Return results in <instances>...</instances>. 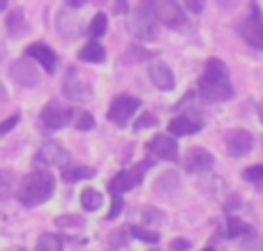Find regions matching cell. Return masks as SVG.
<instances>
[{
	"instance_id": "6",
	"label": "cell",
	"mask_w": 263,
	"mask_h": 251,
	"mask_svg": "<svg viewBox=\"0 0 263 251\" xmlns=\"http://www.w3.org/2000/svg\"><path fill=\"white\" fill-rule=\"evenodd\" d=\"M150 7V12L155 14L159 23L168 28H180L187 23V14L185 9L178 5V0H145Z\"/></svg>"
},
{
	"instance_id": "19",
	"label": "cell",
	"mask_w": 263,
	"mask_h": 251,
	"mask_svg": "<svg viewBox=\"0 0 263 251\" xmlns=\"http://www.w3.org/2000/svg\"><path fill=\"white\" fill-rule=\"evenodd\" d=\"M79 58L83 60V62H95V65H100V62H104L106 60V49L100 44V41H88L86 46H83L81 51H79Z\"/></svg>"
},
{
	"instance_id": "14",
	"label": "cell",
	"mask_w": 263,
	"mask_h": 251,
	"mask_svg": "<svg viewBox=\"0 0 263 251\" xmlns=\"http://www.w3.org/2000/svg\"><path fill=\"white\" fill-rule=\"evenodd\" d=\"M148 76H150V81H153V86L164 92L176 88V76H173L171 67H168L166 62H162V60H155V62L148 65Z\"/></svg>"
},
{
	"instance_id": "23",
	"label": "cell",
	"mask_w": 263,
	"mask_h": 251,
	"mask_svg": "<svg viewBox=\"0 0 263 251\" xmlns=\"http://www.w3.org/2000/svg\"><path fill=\"white\" fill-rule=\"evenodd\" d=\"M227 235L229 238H242V235H252V226L245 224L240 217H229L227 219Z\"/></svg>"
},
{
	"instance_id": "21",
	"label": "cell",
	"mask_w": 263,
	"mask_h": 251,
	"mask_svg": "<svg viewBox=\"0 0 263 251\" xmlns=\"http://www.w3.org/2000/svg\"><path fill=\"white\" fill-rule=\"evenodd\" d=\"M95 169H90V166H72V169H65L63 173V182L67 184H74L79 182V180H90L95 178Z\"/></svg>"
},
{
	"instance_id": "28",
	"label": "cell",
	"mask_w": 263,
	"mask_h": 251,
	"mask_svg": "<svg viewBox=\"0 0 263 251\" xmlns=\"http://www.w3.org/2000/svg\"><path fill=\"white\" fill-rule=\"evenodd\" d=\"M83 217L79 215H63V217H55V226L58 228H83Z\"/></svg>"
},
{
	"instance_id": "35",
	"label": "cell",
	"mask_w": 263,
	"mask_h": 251,
	"mask_svg": "<svg viewBox=\"0 0 263 251\" xmlns=\"http://www.w3.org/2000/svg\"><path fill=\"white\" fill-rule=\"evenodd\" d=\"M18 120H21V115H18V113H14V115H9L7 120H3V122H0V134L12 132V129L18 124Z\"/></svg>"
},
{
	"instance_id": "44",
	"label": "cell",
	"mask_w": 263,
	"mask_h": 251,
	"mask_svg": "<svg viewBox=\"0 0 263 251\" xmlns=\"http://www.w3.org/2000/svg\"><path fill=\"white\" fill-rule=\"evenodd\" d=\"M203 251H217V249H215V247H213V244H208V247H205Z\"/></svg>"
},
{
	"instance_id": "42",
	"label": "cell",
	"mask_w": 263,
	"mask_h": 251,
	"mask_svg": "<svg viewBox=\"0 0 263 251\" xmlns=\"http://www.w3.org/2000/svg\"><path fill=\"white\" fill-rule=\"evenodd\" d=\"M259 118H261V122H263V101L259 104Z\"/></svg>"
},
{
	"instance_id": "2",
	"label": "cell",
	"mask_w": 263,
	"mask_h": 251,
	"mask_svg": "<svg viewBox=\"0 0 263 251\" xmlns=\"http://www.w3.org/2000/svg\"><path fill=\"white\" fill-rule=\"evenodd\" d=\"M55 192V180L46 171H32L18 182L16 187V198L26 207H35L46 203Z\"/></svg>"
},
{
	"instance_id": "34",
	"label": "cell",
	"mask_w": 263,
	"mask_h": 251,
	"mask_svg": "<svg viewBox=\"0 0 263 251\" xmlns=\"http://www.w3.org/2000/svg\"><path fill=\"white\" fill-rule=\"evenodd\" d=\"M240 251H263V238L252 233V238L240 247Z\"/></svg>"
},
{
	"instance_id": "25",
	"label": "cell",
	"mask_w": 263,
	"mask_h": 251,
	"mask_svg": "<svg viewBox=\"0 0 263 251\" xmlns=\"http://www.w3.org/2000/svg\"><path fill=\"white\" fill-rule=\"evenodd\" d=\"M35 251H63V240L53 233H44L37 240Z\"/></svg>"
},
{
	"instance_id": "5",
	"label": "cell",
	"mask_w": 263,
	"mask_h": 251,
	"mask_svg": "<svg viewBox=\"0 0 263 251\" xmlns=\"http://www.w3.org/2000/svg\"><path fill=\"white\" fill-rule=\"evenodd\" d=\"M238 32L250 46L256 51H263V14L256 0H252V9L240 23H238Z\"/></svg>"
},
{
	"instance_id": "13",
	"label": "cell",
	"mask_w": 263,
	"mask_h": 251,
	"mask_svg": "<svg viewBox=\"0 0 263 251\" xmlns=\"http://www.w3.org/2000/svg\"><path fill=\"white\" fill-rule=\"evenodd\" d=\"M63 95L69 101H86V97L90 95V88L81 78L79 69H67V76H65V83H63Z\"/></svg>"
},
{
	"instance_id": "7",
	"label": "cell",
	"mask_w": 263,
	"mask_h": 251,
	"mask_svg": "<svg viewBox=\"0 0 263 251\" xmlns=\"http://www.w3.org/2000/svg\"><path fill=\"white\" fill-rule=\"evenodd\" d=\"M141 109V99L134 95H118L114 97V101L109 104L106 118L116 124V127H127L129 120L134 118V113Z\"/></svg>"
},
{
	"instance_id": "29",
	"label": "cell",
	"mask_w": 263,
	"mask_h": 251,
	"mask_svg": "<svg viewBox=\"0 0 263 251\" xmlns=\"http://www.w3.org/2000/svg\"><path fill=\"white\" fill-rule=\"evenodd\" d=\"M74 127H77L79 132H90V129L95 127V118H92V113H88V111L79 113L77 120H74Z\"/></svg>"
},
{
	"instance_id": "40",
	"label": "cell",
	"mask_w": 263,
	"mask_h": 251,
	"mask_svg": "<svg viewBox=\"0 0 263 251\" xmlns=\"http://www.w3.org/2000/svg\"><path fill=\"white\" fill-rule=\"evenodd\" d=\"M67 3V7H72V9H79V7H83V5L88 3V0H65Z\"/></svg>"
},
{
	"instance_id": "30",
	"label": "cell",
	"mask_w": 263,
	"mask_h": 251,
	"mask_svg": "<svg viewBox=\"0 0 263 251\" xmlns=\"http://www.w3.org/2000/svg\"><path fill=\"white\" fill-rule=\"evenodd\" d=\"M242 178H245L247 182H261L263 180V164L247 166V169L242 171Z\"/></svg>"
},
{
	"instance_id": "8",
	"label": "cell",
	"mask_w": 263,
	"mask_h": 251,
	"mask_svg": "<svg viewBox=\"0 0 263 251\" xmlns=\"http://www.w3.org/2000/svg\"><path fill=\"white\" fill-rule=\"evenodd\" d=\"M72 118H74L72 106H65V104H60V101H49L40 113V122L44 124L46 129H51V132L69 124Z\"/></svg>"
},
{
	"instance_id": "15",
	"label": "cell",
	"mask_w": 263,
	"mask_h": 251,
	"mask_svg": "<svg viewBox=\"0 0 263 251\" xmlns=\"http://www.w3.org/2000/svg\"><path fill=\"white\" fill-rule=\"evenodd\" d=\"M227 148L231 157H245L254 148V136L247 129H233L227 136Z\"/></svg>"
},
{
	"instance_id": "11",
	"label": "cell",
	"mask_w": 263,
	"mask_h": 251,
	"mask_svg": "<svg viewBox=\"0 0 263 251\" xmlns=\"http://www.w3.org/2000/svg\"><path fill=\"white\" fill-rule=\"evenodd\" d=\"M145 150L157 155L159 159H164V161H178V143H176V138L168 136V134H157V136H153L145 143Z\"/></svg>"
},
{
	"instance_id": "32",
	"label": "cell",
	"mask_w": 263,
	"mask_h": 251,
	"mask_svg": "<svg viewBox=\"0 0 263 251\" xmlns=\"http://www.w3.org/2000/svg\"><path fill=\"white\" fill-rule=\"evenodd\" d=\"M14 184H16V180H14L12 171H0V192H3V194L12 192Z\"/></svg>"
},
{
	"instance_id": "9",
	"label": "cell",
	"mask_w": 263,
	"mask_h": 251,
	"mask_svg": "<svg viewBox=\"0 0 263 251\" xmlns=\"http://www.w3.org/2000/svg\"><path fill=\"white\" fill-rule=\"evenodd\" d=\"M9 74H12L14 81L23 88H35V86H40V81H42L37 62L32 58H28V55L21 60H16V62L12 65V69H9Z\"/></svg>"
},
{
	"instance_id": "41",
	"label": "cell",
	"mask_w": 263,
	"mask_h": 251,
	"mask_svg": "<svg viewBox=\"0 0 263 251\" xmlns=\"http://www.w3.org/2000/svg\"><path fill=\"white\" fill-rule=\"evenodd\" d=\"M217 3L222 5V7H227V9H229V7H236V5L240 3V0H217Z\"/></svg>"
},
{
	"instance_id": "26",
	"label": "cell",
	"mask_w": 263,
	"mask_h": 251,
	"mask_svg": "<svg viewBox=\"0 0 263 251\" xmlns=\"http://www.w3.org/2000/svg\"><path fill=\"white\" fill-rule=\"evenodd\" d=\"M106 26H109V18H106V14L104 12H97L95 16H92L90 26H88V35H90L92 39H100V37L106 32Z\"/></svg>"
},
{
	"instance_id": "27",
	"label": "cell",
	"mask_w": 263,
	"mask_h": 251,
	"mask_svg": "<svg viewBox=\"0 0 263 251\" xmlns=\"http://www.w3.org/2000/svg\"><path fill=\"white\" fill-rule=\"evenodd\" d=\"M127 228L134 240H141V242H148V244L159 242V233H155V231H148V228H143V226H127Z\"/></svg>"
},
{
	"instance_id": "17",
	"label": "cell",
	"mask_w": 263,
	"mask_h": 251,
	"mask_svg": "<svg viewBox=\"0 0 263 251\" xmlns=\"http://www.w3.org/2000/svg\"><path fill=\"white\" fill-rule=\"evenodd\" d=\"M166 129L171 136H190V134L201 132V129H203V122L192 118V115H178V118H173L171 122H168Z\"/></svg>"
},
{
	"instance_id": "3",
	"label": "cell",
	"mask_w": 263,
	"mask_h": 251,
	"mask_svg": "<svg viewBox=\"0 0 263 251\" xmlns=\"http://www.w3.org/2000/svg\"><path fill=\"white\" fill-rule=\"evenodd\" d=\"M157 23L159 21L155 18V14L150 12V7H148V3H145V0H141V3L132 9L129 30L134 32L139 39H143V41L157 39Z\"/></svg>"
},
{
	"instance_id": "10",
	"label": "cell",
	"mask_w": 263,
	"mask_h": 251,
	"mask_svg": "<svg viewBox=\"0 0 263 251\" xmlns=\"http://www.w3.org/2000/svg\"><path fill=\"white\" fill-rule=\"evenodd\" d=\"M37 161L44 166H55V169H65L69 164V152L60 145L58 141H46L37 152Z\"/></svg>"
},
{
	"instance_id": "16",
	"label": "cell",
	"mask_w": 263,
	"mask_h": 251,
	"mask_svg": "<svg viewBox=\"0 0 263 251\" xmlns=\"http://www.w3.org/2000/svg\"><path fill=\"white\" fill-rule=\"evenodd\" d=\"M215 166V157L205 148H190L185 157V169L190 173H203Z\"/></svg>"
},
{
	"instance_id": "20",
	"label": "cell",
	"mask_w": 263,
	"mask_h": 251,
	"mask_svg": "<svg viewBox=\"0 0 263 251\" xmlns=\"http://www.w3.org/2000/svg\"><path fill=\"white\" fill-rule=\"evenodd\" d=\"M178 187H180V175H178L176 171H164V173H159V178L155 180V184H153V189H157L159 194H168Z\"/></svg>"
},
{
	"instance_id": "12",
	"label": "cell",
	"mask_w": 263,
	"mask_h": 251,
	"mask_svg": "<svg viewBox=\"0 0 263 251\" xmlns=\"http://www.w3.org/2000/svg\"><path fill=\"white\" fill-rule=\"evenodd\" d=\"M26 55L35 60V62L40 65L44 72H49V74L55 72V65H58V55H55V51L51 49L49 44H44V41H35V44H30V46L26 49Z\"/></svg>"
},
{
	"instance_id": "43",
	"label": "cell",
	"mask_w": 263,
	"mask_h": 251,
	"mask_svg": "<svg viewBox=\"0 0 263 251\" xmlns=\"http://www.w3.org/2000/svg\"><path fill=\"white\" fill-rule=\"evenodd\" d=\"M5 7H7V0H0V12H3Z\"/></svg>"
},
{
	"instance_id": "45",
	"label": "cell",
	"mask_w": 263,
	"mask_h": 251,
	"mask_svg": "<svg viewBox=\"0 0 263 251\" xmlns=\"http://www.w3.org/2000/svg\"><path fill=\"white\" fill-rule=\"evenodd\" d=\"M150 251H159V249H150Z\"/></svg>"
},
{
	"instance_id": "31",
	"label": "cell",
	"mask_w": 263,
	"mask_h": 251,
	"mask_svg": "<svg viewBox=\"0 0 263 251\" xmlns=\"http://www.w3.org/2000/svg\"><path fill=\"white\" fill-rule=\"evenodd\" d=\"M155 124H157V118H155L150 111H143V113L136 118L134 129H148V127H155Z\"/></svg>"
},
{
	"instance_id": "24",
	"label": "cell",
	"mask_w": 263,
	"mask_h": 251,
	"mask_svg": "<svg viewBox=\"0 0 263 251\" xmlns=\"http://www.w3.org/2000/svg\"><path fill=\"white\" fill-rule=\"evenodd\" d=\"M5 26H7V32L9 35H21L23 30H26V18H23V12L21 9H12V12L7 14V18H5Z\"/></svg>"
},
{
	"instance_id": "37",
	"label": "cell",
	"mask_w": 263,
	"mask_h": 251,
	"mask_svg": "<svg viewBox=\"0 0 263 251\" xmlns=\"http://www.w3.org/2000/svg\"><path fill=\"white\" fill-rule=\"evenodd\" d=\"M171 249L173 251H187V249H192V242H187V240H182V238H176V240H171Z\"/></svg>"
},
{
	"instance_id": "33",
	"label": "cell",
	"mask_w": 263,
	"mask_h": 251,
	"mask_svg": "<svg viewBox=\"0 0 263 251\" xmlns=\"http://www.w3.org/2000/svg\"><path fill=\"white\" fill-rule=\"evenodd\" d=\"M111 196H114V203H111V210H109V215H106V219L114 221L116 217L123 212V198H120V194H111Z\"/></svg>"
},
{
	"instance_id": "1",
	"label": "cell",
	"mask_w": 263,
	"mask_h": 251,
	"mask_svg": "<svg viewBox=\"0 0 263 251\" xmlns=\"http://www.w3.org/2000/svg\"><path fill=\"white\" fill-rule=\"evenodd\" d=\"M199 95L208 104H219L233 97L231 76H229V67L219 58L205 60L203 74L199 78Z\"/></svg>"
},
{
	"instance_id": "18",
	"label": "cell",
	"mask_w": 263,
	"mask_h": 251,
	"mask_svg": "<svg viewBox=\"0 0 263 251\" xmlns=\"http://www.w3.org/2000/svg\"><path fill=\"white\" fill-rule=\"evenodd\" d=\"M55 28L65 39H74L79 35V21L72 16V9H60L55 14Z\"/></svg>"
},
{
	"instance_id": "38",
	"label": "cell",
	"mask_w": 263,
	"mask_h": 251,
	"mask_svg": "<svg viewBox=\"0 0 263 251\" xmlns=\"http://www.w3.org/2000/svg\"><path fill=\"white\" fill-rule=\"evenodd\" d=\"M143 219H145V224H148V221H155V219H157V221H162L164 217L159 215V212H153V207H145V212H143Z\"/></svg>"
},
{
	"instance_id": "39",
	"label": "cell",
	"mask_w": 263,
	"mask_h": 251,
	"mask_svg": "<svg viewBox=\"0 0 263 251\" xmlns=\"http://www.w3.org/2000/svg\"><path fill=\"white\" fill-rule=\"evenodd\" d=\"M114 3H116V7H114L116 14H127V12H129L127 0H114Z\"/></svg>"
},
{
	"instance_id": "22",
	"label": "cell",
	"mask_w": 263,
	"mask_h": 251,
	"mask_svg": "<svg viewBox=\"0 0 263 251\" xmlns=\"http://www.w3.org/2000/svg\"><path fill=\"white\" fill-rule=\"evenodd\" d=\"M102 203H104V196H102L97 189H83L81 192V207L88 212H95L102 207Z\"/></svg>"
},
{
	"instance_id": "36",
	"label": "cell",
	"mask_w": 263,
	"mask_h": 251,
	"mask_svg": "<svg viewBox=\"0 0 263 251\" xmlns=\"http://www.w3.org/2000/svg\"><path fill=\"white\" fill-rule=\"evenodd\" d=\"M182 3H185L187 12H192V14H201L205 7V0H182Z\"/></svg>"
},
{
	"instance_id": "46",
	"label": "cell",
	"mask_w": 263,
	"mask_h": 251,
	"mask_svg": "<svg viewBox=\"0 0 263 251\" xmlns=\"http://www.w3.org/2000/svg\"><path fill=\"white\" fill-rule=\"evenodd\" d=\"M18 251H23V249H18Z\"/></svg>"
},
{
	"instance_id": "4",
	"label": "cell",
	"mask_w": 263,
	"mask_h": 251,
	"mask_svg": "<svg viewBox=\"0 0 263 251\" xmlns=\"http://www.w3.org/2000/svg\"><path fill=\"white\" fill-rule=\"evenodd\" d=\"M153 164H155L153 157H145V159H141L139 164H134L132 169L120 171V173L109 182V192L111 194H125V192H129V189H134L136 184L143 182L145 173L153 169Z\"/></svg>"
}]
</instances>
